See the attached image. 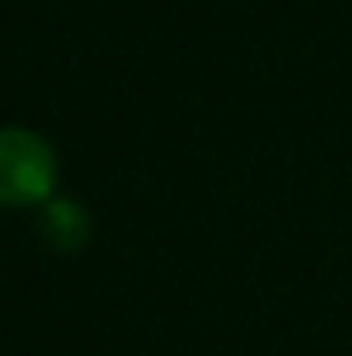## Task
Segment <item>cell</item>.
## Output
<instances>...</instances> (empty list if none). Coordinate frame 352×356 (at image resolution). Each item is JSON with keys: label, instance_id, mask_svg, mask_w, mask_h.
<instances>
[{"label": "cell", "instance_id": "6da1fadb", "mask_svg": "<svg viewBox=\"0 0 352 356\" xmlns=\"http://www.w3.org/2000/svg\"><path fill=\"white\" fill-rule=\"evenodd\" d=\"M53 144L23 125H0V209H38L53 197Z\"/></svg>", "mask_w": 352, "mask_h": 356}, {"label": "cell", "instance_id": "7a4b0ae2", "mask_svg": "<svg viewBox=\"0 0 352 356\" xmlns=\"http://www.w3.org/2000/svg\"><path fill=\"white\" fill-rule=\"evenodd\" d=\"M38 235L46 247L72 254L87 247L91 239V216L80 201L72 197H49L46 205H38Z\"/></svg>", "mask_w": 352, "mask_h": 356}]
</instances>
